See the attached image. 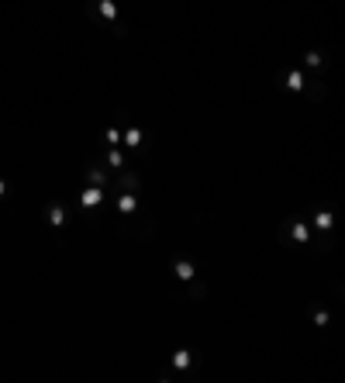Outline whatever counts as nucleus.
Wrapping results in <instances>:
<instances>
[{"mask_svg": "<svg viewBox=\"0 0 345 383\" xmlns=\"http://www.w3.org/2000/svg\"><path fill=\"white\" fill-rule=\"evenodd\" d=\"M173 366H176V370H187V366H190V352H187V349H180V352L173 356Z\"/></svg>", "mask_w": 345, "mask_h": 383, "instance_id": "9", "label": "nucleus"}, {"mask_svg": "<svg viewBox=\"0 0 345 383\" xmlns=\"http://www.w3.org/2000/svg\"><path fill=\"white\" fill-rule=\"evenodd\" d=\"M135 207H138L135 193H121V197H118V211H121V214H135Z\"/></svg>", "mask_w": 345, "mask_h": 383, "instance_id": "5", "label": "nucleus"}, {"mask_svg": "<svg viewBox=\"0 0 345 383\" xmlns=\"http://www.w3.org/2000/svg\"><path fill=\"white\" fill-rule=\"evenodd\" d=\"M45 218H49L52 228H63V225H66V207H63V204H49V207H45Z\"/></svg>", "mask_w": 345, "mask_h": 383, "instance_id": "3", "label": "nucleus"}, {"mask_svg": "<svg viewBox=\"0 0 345 383\" xmlns=\"http://www.w3.org/2000/svg\"><path fill=\"white\" fill-rule=\"evenodd\" d=\"M176 276H180V280H187V283H190V280H194V266H190V262H187V259H176Z\"/></svg>", "mask_w": 345, "mask_h": 383, "instance_id": "6", "label": "nucleus"}, {"mask_svg": "<svg viewBox=\"0 0 345 383\" xmlns=\"http://www.w3.org/2000/svg\"><path fill=\"white\" fill-rule=\"evenodd\" d=\"M125 142H128L132 149H135V145H141V131H138V128H128V135H125Z\"/></svg>", "mask_w": 345, "mask_h": 383, "instance_id": "11", "label": "nucleus"}, {"mask_svg": "<svg viewBox=\"0 0 345 383\" xmlns=\"http://www.w3.org/2000/svg\"><path fill=\"white\" fill-rule=\"evenodd\" d=\"M307 63L311 66H321V52H307Z\"/></svg>", "mask_w": 345, "mask_h": 383, "instance_id": "16", "label": "nucleus"}, {"mask_svg": "<svg viewBox=\"0 0 345 383\" xmlns=\"http://www.w3.org/2000/svg\"><path fill=\"white\" fill-rule=\"evenodd\" d=\"M118 138H121V135H118V131H114V128H107V131H104V142H111V145H114V142H118Z\"/></svg>", "mask_w": 345, "mask_h": 383, "instance_id": "15", "label": "nucleus"}, {"mask_svg": "<svg viewBox=\"0 0 345 383\" xmlns=\"http://www.w3.org/2000/svg\"><path fill=\"white\" fill-rule=\"evenodd\" d=\"M114 190H121V193H141V176L132 173V169H118V183H114Z\"/></svg>", "mask_w": 345, "mask_h": 383, "instance_id": "1", "label": "nucleus"}, {"mask_svg": "<svg viewBox=\"0 0 345 383\" xmlns=\"http://www.w3.org/2000/svg\"><path fill=\"white\" fill-rule=\"evenodd\" d=\"M107 162H111L114 169H125V155L121 152H107Z\"/></svg>", "mask_w": 345, "mask_h": 383, "instance_id": "13", "label": "nucleus"}, {"mask_svg": "<svg viewBox=\"0 0 345 383\" xmlns=\"http://www.w3.org/2000/svg\"><path fill=\"white\" fill-rule=\"evenodd\" d=\"M97 10H100V17H107V21L114 24V31L121 35V24H118V7H114V0H97Z\"/></svg>", "mask_w": 345, "mask_h": 383, "instance_id": "2", "label": "nucleus"}, {"mask_svg": "<svg viewBox=\"0 0 345 383\" xmlns=\"http://www.w3.org/2000/svg\"><path fill=\"white\" fill-rule=\"evenodd\" d=\"M290 235H293V242H311V231L304 228L300 221H293V225H290Z\"/></svg>", "mask_w": 345, "mask_h": 383, "instance_id": "7", "label": "nucleus"}, {"mask_svg": "<svg viewBox=\"0 0 345 383\" xmlns=\"http://www.w3.org/2000/svg\"><path fill=\"white\" fill-rule=\"evenodd\" d=\"M86 176H90L93 187H104V190H107V173H100V169H86Z\"/></svg>", "mask_w": 345, "mask_h": 383, "instance_id": "8", "label": "nucleus"}, {"mask_svg": "<svg viewBox=\"0 0 345 383\" xmlns=\"http://www.w3.org/2000/svg\"><path fill=\"white\" fill-rule=\"evenodd\" d=\"M286 86H290V90H300V86H304V76L293 69V73H290V79H286Z\"/></svg>", "mask_w": 345, "mask_h": 383, "instance_id": "12", "label": "nucleus"}, {"mask_svg": "<svg viewBox=\"0 0 345 383\" xmlns=\"http://www.w3.org/2000/svg\"><path fill=\"white\" fill-rule=\"evenodd\" d=\"M190 294H194V297H207V287H204V283H194Z\"/></svg>", "mask_w": 345, "mask_h": 383, "instance_id": "14", "label": "nucleus"}, {"mask_svg": "<svg viewBox=\"0 0 345 383\" xmlns=\"http://www.w3.org/2000/svg\"><path fill=\"white\" fill-rule=\"evenodd\" d=\"M314 225H318V231H328V228H332V214H328V211H321V214L314 218Z\"/></svg>", "mask_w": 345, "mask_h": 383, "instance_id": "10", "label": "nucleus"}, {"mask_svg": "<svg viewBox=\"0 0 345 383\" xmlns=\"http://www.w3.org/2000/svg\"><path fill=\"white\" fill-rule=\"evenodd\" d=\"M104 197H107V193H104V187H90V190H83V197H79V200H83V207H97Z\"/></svg>", "mask_w": 345, "mask_h": 383, "instance_id": "4", "label": "nucleus"}, {"mask_svg": "<svg viewBox=\"0 0 345 383\" xmlns=\"http://www.w3.org/2000/svg\"><path fill=\"white\" fill-rule=\"evenodd\" d=\"M3 190H7V183H3V180H0V197H3Z\"/></svg>", "mask_w": 345, "mask_h": 383, "instance_id": "17", "label": "nucleus"}]
</instances>
